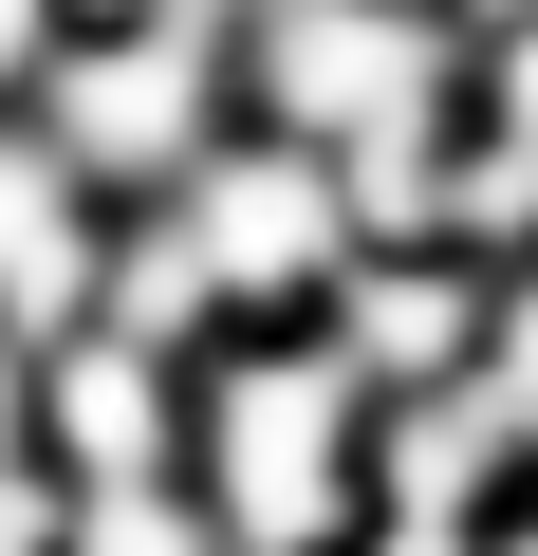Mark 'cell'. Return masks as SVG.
<instances>
[{
  "mask_svg": "<svg viewBox=\"0 0 538 556\" xmlns=\"http://www.w3.org/2000/svg\"><path fill=\"white\" fill-rule=\"evenodd\" d=\"M38 464H57V482L186 464V353H149V334H112V316L38 334Z\"/></svg>",
  "mask_w": 538,
  "mask_h": 556,
  "instance_id": "obj_6",
  "label": "cell"
},
{
  "mask_svg": "<svg viewBox=\"0 0 538 556\" xmlns=\"http://www.w3.org/2000/svg\"><path fill=\"white\" fill-rule=\"evenodd\" d=\"M464 130L538 149V20H464Z\"/></svg>",
  "mask_w": 538,
  "mask_h": 556,
  "instance_id": "obj_11",
  "label": "cell"
},
{
  "mask_svg": "<svg viewBox=\"0 0 538 556\" xmlns=\"http://www.w3.org/2000/svg\"><path fill=\"white\" fill-rule=\"evenodd\" d=\"M57 556H223V519L186 464H112V482H57Z\"/></svg>",
  "mask_w": 538,
  "mask_h": 556,
  "instance_id": "obj_9",
  "label": "cell"
},
{
  "mask_svg": "<svg viewBox=\"0 0 538 556\" xmlns=\"http://www.w3.org/2000/svg\"><path fill=\"white\" fill-rule=\"evenodd\" d=\"M483 556H538V464L501 482V519H483Z\"/></svg>",
  "mask_w": 538,
  "mask_h": 556,
  "instance_id": "obj_14",
  "label": "cell"
},
{
  "mask_svg": "<svg viewBox=\"0 0 538 556\" xmlns=\"http://www.w3.org/2000/svg\"><path fill=\"white\" fill-rule=\"evenodd\" d=\"M316 334L353 353V390H446L483 353V260L464 241H353L316 278Z\"/></svg>",
  "mask_w": 538,
  "mask_h": 556,
  "instance_id": "obj_5",
  "label": "cell"
},
{
  "mask_svg": "<svg viewBox=\"0 0 538 556\" xmlns=\"http://www.w3.org/2000/svg\"><path fill=\"white\" fill-rule=\"evenodd\" d=\"M501 482H520V427L483 408V371L372 390V501L390 519H501Z\"/></svg>",
  "mask_w": 538,
  "mask_h": 556,
  "instance_id": "obj_8",
  "label": "cell"
},
{
  "mask_svg": "<svg viewBox=\"0 0 538 556\" xmlns=\"http://www.w3.org/2000/svg\"><path fill=\"white\" fill-rule=\"evenodd\" d=\"M20 112L75 149L93 204H149L204 130H241V0H75Z\"/></svg>",
  "mask_w": 538,
  "mask_h": 556,
  "instance_id": "obj_2",
  "label": "cell"
},
{
  "mask_svg": "<svg viewBox=\"0 0 538 556\" xmlns=\"http://www.w3.org/2000/svg\"><path fill=\"white\" fill-rule=\"evenodd\" d=\"M464 371H483V408H501V427H520V464H538V241H520V260H483V353H464Z\"/></svg>",
  "mask_w": 538,
  "mask_h": 556,
  "instance_id": "obj_10",
  "label": "cell"
},
{
  "mask_svg": "<svg viewBox=\"0 0 538 556\" xmlns=\"http://www.w3.org/2000/svg\"><path fill=\"white\" fill-rule=\"evenodd\" d=\"M186 482L223 519V556H335L372 519V390L316 316H260L186 353Z\"/></svg>",
  "mask_w": 538,
  "mask_h": 556,
  "instance_id": "obj_1",
  "label": "cell"
},
{
  "mask_svg": "<svg viewBox=\"0 0 538 556\" xmlns=\"http://www.w3.org/2000/svg\"><path fill=\"white\" fill-rule=\"evenodd\" d=\"M241 112L298 149L464 112V20L446 0H241Z\"/></svg>",
  "mask_w": 538,
  "mask_h": 556,
  "instance_id": "obj_3",
  "label": "cell"
},
{
  "mask_svg": "<svg viewBox=\"0 0 538 556\" xmlns=\"http://www.w3.org/2000/svg\"><path fill=\"white\" fill-rule=\"evenodd\" d=\"M93 260H112V204L75 186V149L0 93V316L20 334H75L93 316Z\"/></svg>",
  "mask_w": 538,
  "mask_h": 556,
  "instance_id": "obj_7",
  "label": "cell"
},
{
  "mask_svg": "<svg viewBox=\"0 0 538 556\" xmlns=\"http://www.w3.org/2000/svg\"><path fill=\"white\" fill-rule=\"evenodd\" d=\"M335 556H483V519H390V501H372V519H353Z\"/></svg>",
  "mask_w": 538,
  "mask_h": 556,
  "instance_id": "obj_12",
  "label": "cell"
},
{
  "mask_svg": "<svg viewBox=\"0 0 538 556\" xmlns=\"http://www.w3.org/2000/svg\"><path fill=\"white\" fill-rule=\"evenodd\" d=\"M0 464H38V334L0 316Z\"/></svg>",
  "mask_w": 538,
  "mask_h": 556,
  "instance_id": "obj_13",
  "label": "cell"
},
{
  "mask_svg": "<svg viewBox=\"0 0 538 556\" xmlns=\"http://www.w3.org/2000/svg\"><path fill=\"white\" fill-rule=\"evenodd\" d=\"M186 241H204V278H223V334H260V316H316V278L353 260V204H335V149H298V130H204L167 186H149Z\"/></svg>",
  "mask_w": 538,
  "mask_h": 556,
  "instance_id": "obj_4",
  "label": "cell"
},
{
  "mask_svg": "<svg viewBox=\"0 0 538 556\" xmlns=\"http://www.w3.org/2000/svg\"><path fill=\"white\" fill-rule=\"evenodd\" d=\"M446 20H538V0H446Z\"/></svg>",
  "mask_w": 538,
  "mask_h": 556,
  "instance_id": "obj_15",
  "label": "cell"
}]
</instances>
